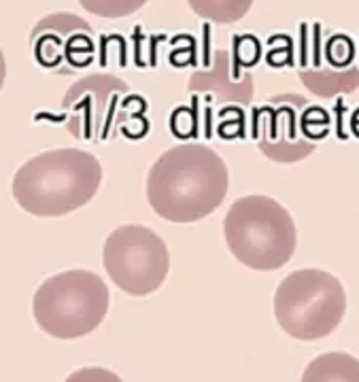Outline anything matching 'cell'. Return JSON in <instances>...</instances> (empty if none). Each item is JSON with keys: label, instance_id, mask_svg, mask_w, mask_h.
<instances>
[{"label": "cell", "instance_id": "6da1fadb", "mask_svg": "<svg viewBox=\"0 0 359 382\" xmlns=\"http://www.w3.org/2000/svg\"><path fill=\"white\" fill-rule=\"evenodd\" d=\"M230 172L221 155L200 143L164 151L147 174V200L153 213L170 223H196L226 200Z\"/></svg>", "mask_w": 359, "mask_h": 382}, {"label": "cell", "instance_id": "7a4b0ae2", "mask_svg": "<svg viewBox=\"0 0 359 382\" xmlns=\"http://www.w3.org/2000/svg\"><path fill=\"white\" fill-rule=\"evenodd\" d=\"M102 183L96 155L81 149H51L19 166L13 176V198L34 217H62L92 200Z\"/></svg>", "mask_w": 359, "mask_h": 382}, {"label": "cell", "instance_id": "3957f363", "mask_svg": "<svg viewBox=\"0 0 359 382\" xmlns=\"http://www.w3.org/2000/svg\"><path fill=\"white\" fill-rule=\"evenodd\" d=\"M230 253L246 267L273 272L296 253L298 230L294 217L268 195L236 200L223 219Z\"/></svg>", "mask_w": 359, "mask_h": 382}, {"label": "cell", "instance_id": "277c9868", "mask_svg": "<svg viewBox=\"0 0 359 382\" xmlns=\"http://www.w3.org/2000/svg\"><path fill=\"white\" fill-rule=\"evenodd\" d=\"M108 287L89 270H69L49 276L34 294L36 325L60 340L92 333L108 312Z\"/></svg>", "mask_w": 359, "mask_h": 382}, {"label": "cell", "instance_id": "5b68a950", "mask_svg": "<svg viewBox=\"0 0 359 382\" xmlns=\"http://www.w3.org/2000/svg\"><path fill=\"white\" fill-rule=\"evenodd\" d=\"M345 312V287L334 274L323 270H296L277 287V323L296 340L312 342L325 338L340 325Z\"/></svg>", "mask_w": 359, "mask_h": 382}, {"label": "cell", "instance_id": "8992f818", "mask_svg": "<svg viewBox=\"0 0 359 382\" xmlns=\"http://www.w3.org/2000/svg\"><path fill=\"white\" fill-rule=\"evenodd\" d=\"M253 139L259 151L277 164L302 162L327 136L325 110L298 94L273 96L253 110Z\"/></svg>", "mask_w": 359, "mask_h": 382}, {"label": "cell", "instance_id": "52a82bcc", "mask_svg": "<svg viewBox=\"0 0 359 382\" xmlns=\"http://www.w3.org/2000/svg\"><path fill=\"white\" fill-rule=\"evenodd\" d=\"M141 96H132L115 75H89L77 81L62 98L64 126L79 141H108L128 132L130 121H143L145 110L134 113Z\"/></svg>", "mask_w": 359, "mask_h": 382}, {"label": "cell", "instance_id": "ba28073f", "mask_svg": "<svg viewBox=\"0 0 359 382\" xmlns=\"http://www.w3.org/2000/svg\"><path fill=\"white\" fill-rule=\"evenodd\" d=\"M102 261L113 285L137 298L158 291L170 272L166 242L145 226H119L111 232Z\"/></svg>", "mask_w": 359, "mask_h": 382}, {"label": "cell", "instance_id": "9c48e42d", "mask_svg": "<svg viewBox=\"0 0 359 382\" xmlns=\"http://www.w3.org/2000/svg\"><path fill=\"white\" fill-rule=\"evenodd\" d=\"M298 75L310 94L334 98L359 87V49L351 36L319 24L304 26L298 45Z\"/></svg>", "mask_w": 359, "mask_h": 382}, {"label": "cell", "instance_id": "30bf717a", "mask_svg": "<svg viewBox=\"0 0 359 382\" xmlns=\"http://www.w3.org/2000/svg\"><path fill=\"white\" fill-rule=\"evenodd\" d=\"M30 45L43 69L64 75L85 69L96 49L92 26L73 13L43 17L30 34Z\"/></svg>", "mask_w": 359, "mask_h": 382}, {"label": "cell", "instance_id": "8fae6325", "mask_svg": "<svg viewBox=\"0 0 359 382\" xmlns=\"http://www.w3.org/2000/svg\"><path fill=\"white\" fill-rule=\"evenodd\" d=\"M253 77L251 73L238 75L234 62L228 51H215L211 64L196 71L189 77L187 92L189 94H207L213 96L217 108L226 106H249L253 98Z\"/></svg>", "mask_w": 359, "mask_h": 382}, {"label": "cell", "instance_id": "7c38bea8", "mask_svg": "<svg viewBox=\"0 0 359 382\" xmlns=\"http://www.w3.org/2000/svg\"><path fill=\"white\" fill-rule=\"evenodd\" d=\"M302 382H359V359L349 353H325L306 366Z\"/></svg>", "mask_w": 359, "mask_h": 382}, {"label": "cell", "instance_id": "4fadbf2b", "mask_svg": "<svg viewBox=\"0 0 359 382\" xmlns=\"http://www.w3.org/2000/svg\"><path fill=\"white\" fill-rule=\"evenodd\" d=\"M198 17L215 24H234L253 7V0H187Z\"/></svg>", "mask_w": 359, "mask_h": 382}, {"label": "cell", "instance_id": "5bb4252c", "mask_svg": "<svg viewBox=\"0 0 359 382\" xmlns=\"http://www.w3.org/2000/svg\"><path fill=\"white\" fill-rule=\"evenodd\" d=\"M149 0H79V5L87 13H94L106 19L128 17L132 13H137L139 9H143Z\"/></svg>", "mask_w": 359, "mask_h": 382}, {"label": "cell", "instance_id": "9a60e30c", "mask_svg": "<svg viewBox=\"0 0 359 382\" xmlns=\"http://www.w3.org/2000/svg\"><path fill=\"white\" fill-rule=\"evenodd\" d=\"M64 382H124L117 374L102 368H83L73 372Z\"/></svg>", "mask_w": 359, "mask_h": 382}, {"label": "cell", "instance_id": "2e32d148", "mask_svg": "<svg viewBox=\"0 0 359 382\" xmlns=\"http://www.w3.org/2000/svg\"><path fill=\"white\" fill-rule=\"evenodd\" d=\"M5 77H7V64H5V56H3V51H0V89H3Z\"/></svg>", "mask_w": 359, "mask_h": 382}]
</instances>
